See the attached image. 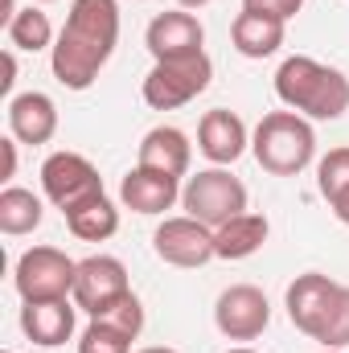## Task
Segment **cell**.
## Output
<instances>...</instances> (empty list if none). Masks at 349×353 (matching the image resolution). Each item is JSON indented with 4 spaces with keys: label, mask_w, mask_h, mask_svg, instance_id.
<instances>
[{
    "label": "cell",
    "mask_w": 349,
    "mask_h": 353,
    "mask_svg": "<svg viewBox=\"0 0 349 353\" xmlns=\"http://www.w3.org/2000/svg\"><path fill=\"white\" fill-rule=\"evenodd\" d=\"M119 46V0H70L50 50V70L66 90H90Z\"/></svg>",
    "instance_id": "obj_1"
},
{
    "label": "cell",
    "mask_w": 349,
    "mask_h": 353,
    "mask_svg": "<svg viewBox=\"0 0 349 353\" xmlns=\"http://www.w3.org/2000/svg\"><path fill=\"white\" fill-rule=\"evenodd\" d=\"M283 308L288 321L321 350H349V283H337L321 271H304L288 283Z\"/></svg>",
    "instance_id": "obj_2"
},
{
    "label": "cell",
    "mask_w": 349,
    "mask_h": 353,
    "mask_svg": "<svg viewBox=\"0 0 349 353\" xmlns=\"http://www.w3.org/2000/svg\"><path fill=\"white\" fill-rule=\"evenodd\" d=\"M275 94L304 119H341L349 111V79L308 54H292L275 70Z\"/></svg>",
    "instance_id": "obj_3"
},
{
    "label": "cell",
    "mask_w": 349,
    "mask_h": 353,
    "mask_svg": "<svg viewBox=\"0 0 349 353\" xmlns=\"http://www.w3.org/2000/svg\"><path fill=\"white\" fill-rule=\"evenodd\" d=\"M251 152L259 161L263 173L271 176H300L317 161V132L312 119L296 111H267L259 128L251 132Z\"/></svg>",
    "instance_id": "obj_4"
},
{
    "label": "cell",
    "mask_w": 349,
    "mask_h": 353,
    "mask_svg": "<svg viewBox=\"0 0 349 353\" xmlns=\"http://www.w3.org/2000/svg\"><path fill=\"white\" fill-rule=\"evenodd\" d=\"M181 210L197 222H206L210 230H218L222 222L247 214V185L230 169L214 165V169H201L197 176L185 181L181 189Z\"/></svg>",
    "instance_id": "obj_5"
},
{
    "label": "cell",
    "mask_w": 349,
    "mask_h": 353,
    "mask_svg": "<svg viewBox=\"0 0 349 353\" xmlns=\"http://www.w3.org/2000/svg\"><path fill=\"white\" fill-rule=\"evenodd\" d=\"M74 275L79 263L58 251V247H29L17 267H12V288L25 304H41V300H70L74 296Z\"/></svg>",
    "instance_id": "obj_6"
},
{
    "label": "cell",
    "mask_w": 349,
    "mask_h": 353,
    "mask_svg": "<svg viewBox=\"0 0 349 353\" xmlns=\"http://www.w3.org/2000/svg\"><path fill=\"white\" fill-rule=\"evenodd\" d=\"M41 193L62 210V218L66 214H74V210H83L90 201H99L107 189H103V176L99 169L90 165L83 152H50L46 161H41Z\"/></svg>",
    "instance_id": "obj_7"
},
{
    "label": "cell",
    "mask_w": 349,
    "mask_h": 353,
    "mask_svg": "<svg viewBox=\"0 0 349 353\" xmlns=\"http://www.w3.org/2000/svg\"><path fill=\"white\" fill-rule=\"evenodd\" d=\"M214 79V62L210 54L197 58H181V62H152V70L144 74V103L152 111H177L185 103H193Z\"/></svg>",
    "instance_id": "obj_8"
},
{
    "label": "cell",
    "mask_w": 349,
    "mask_h": 353,
    "mask_svg": "<svg viewBox=\"0 0 349 353\" xmlns=\"http://www.w3.org/2000/svg\"><path fill=\"white\" fill-rule=\"evenodd\" d=\"M152 251H157L161 263L185 267V271L206 267L210 259H218V251H214V230H210L206 222L189 218V214H181V218H165V222L157 226V234H152Z\"/></svg>",
    "instance_id": "obj_9"
},
{
    "label": "cell",
    "mask_w": 349,
    "mask_h": 353,
    "mask_svg": "<svg viewBox=\"0 0 349 353\" xmlns=\"http://www.w3.org/2000/svg\"><path fill=\"white\" fill-rule=\"evenodd\" d=\"M214 325L226 341H255L271 325V304L255 283H235L214 304Z\"/></svg>",
    "instance_id": "obj_10"
},
{
    "label": "cell",
    "mask_w": 349,
    "mask_h": 353,
    "mask_svg": "<svg viewBox=\"0 0 349 353\" xmlns=\"http://www.w3.org/2000/svg\"><path fill=\"white\" fill-rule=\"evenodd\" d=\"M144 46L152 54V62H181V58H197L206 54V29L189 8L173 12H157L144 29Z\"/></svg>",
    "instance_id": "obj_11"
},
{
    "label": "cell",
    "mask_w": 349,
    "mask_h": 353,
    "mask_svg": "<svg viewBox=\"0 0 349 353\" xmlns=\"http://www.w3.org/2000/svg\"><path fill=\"white\" fill-rule=\"evenodd\" d=\"M132 292V283H128V267L119 263L115 255H90L79 263V275H74V304H79V312H87V316H99V312H107L119 296H128Z\"/></svg>",
    "instance_id": "obj_12"
},
{
    "label": "cell",
    "mask_w": 349,
    "mask_h": 353,
    "mask_svg": "<svg viewBox=\"0 0 349 353\" xmlns=\"http://www.w3.org/2000/svg\"><path fill=\"white\" fill-rule=\"evenodd\" d=\"M247 148H251V132H247L243 115H235L226 107H214V111L201 115V123H197V152L210 165L230 169Z\"/></svg>",
    "instance_id": "obj_13"
},
{
    "label": "cell",
    "mask_w": 349,
    "mask_h": 353,
    "mask_svg": "<svg viewBox=\"0 0 349 353\" xmlns=\"http://www.w3.org/2000/svg\"><path fill=\"white\" fill-rule=\"evenodd\" d=\"M8 136L17 144H29V148H41L58 136V103L41 90H25V94H12L8 107Z\"/></svg>",
    "instance_id": "obj_14"
},
{
    "label": "cell",
    "mask_w": 349,
    "mask_h": 353,
    "mask_svg": "<svg viewBox=\"0 0 349 353\" xmlns=\"http://www.w3.org/2000/svg\"><path fill=\"white\" fill-rule=\"evenodd\" d=\"M119 201H123L132 214L157 218V214L173 210L177 201H181V176H169V173H161V169L136 165L132 173L119 181Z\"/></svg>",
    "instance_id": "obj_15"
},
{
    "label": "cell",
    "mask_w": 349,
    "mask_h": 353,
    "mask_svg": "<svg viewBox=\"0 0 349 353\" xmlns=\"http://www.w3.org/2000/svg\"><path fill=\"white\" fill-rule=\"evenodd\" d=\"M74 316H79V304L74 300H41V304H25L21 308V333L33 341V345H46V350H58L74 337Z\"/></svg>",
    "instance_id": "obj_16"
},
{
    "label": "cell",
    "mask_w": 349,
    "mask_h": 353,
    "mask_svg": "<svg viewBox=\"0 0 349 353\" xmlns=\"http://www.w3.org/2000/svg\"><path fill=\"white\" fill-rule=\"evenodd\" d=\"M189 161H193V144H189V136H185L181 128L161 123V128L144 132L136 165H144V169H161V173H169V176H185L189 173Z\"/></svg>",
    "instance_id": "obj_17"
},
{
    "label": "cell",
    "mask_w": 349,
    "mask_h": 353,
    "mask_svg": "<svg viewBox=\"0 0 349 353\" xmlns=\"http://www.w3.org/2000/svg\"><path fill=\"white\" fill-rule=\"evenodd\" d=\"M283 33H288V21L267 17V12H255V8H243V12L235 17V25H230V41H235V50H239L243 58H255V62L271 58V54H279Z\"/></svg>",
    "instance_id": "obj_18"
},
{
    "label": "cell",
    "mask_w": 349,
    "mask_h": 353,
    "mask_svg": "<svg viewBox=\"0 0 349 353\" xmlns=\"http://www.w3.org/2000/svg\"><path fill=\"white\" fill-rule=\"evenodd\" d=\"M267 234H271L267 218L247 210V214H239V218H230V222H222L214 230V251H218V259L239 263V259H251L255 251H263Z\"/></svg>",
    "instance_id": "obj_19"
},
{
    "label": "cell",
    "mask_w": 349,
    "mask_h": 353,
    "mask_svg": "<svg viewBox=\"0 0 349 353\" xmlns=\"http://www.w3.org/2000/svg\"><path fill=\"white\" fill-rule=\"evenodd\" d=\"M46 218V205L33 189H21V185H4L0 189V230L8 239H21V234H33Z\"/></svg>",
    "instance_id": "obj_20"
},
{
    "label": "cell",
    "mask_w": 349,
    "mask_h": 353,
    "mask_svg": "<svg viewBox=\"0 0 349 353\" xmlns=\"http://www.w3.org/2000/svg\"><path fill=\"white\" fill-rule=\"evenodd\" d=\"M317 189L329 201L333 218L349 226V148H329L317 161Z\"/></svg>",
    "instance_id": "obj_21"
},
{
    "label": "cell",
    "mask_w": 349,
    "mask_h": 353,
    "mask_svg": "<svg viewBox=\"0 0 349 353\" xmlns=\"http://www.w3.org/2000/svg\"><path fill=\"white\" fill-rule=\"evenodd\" d=\"M4 37H8L12 50H29V54H37V50H54V41H58L50 17L41 12V4H25V8H17V12L4 21Z\"/></svg>",
    "instance_id": "obj_22"
},
{
    "label": "cell",
    "mask_w": 349,
    "mask_h": 353,
    "mask_svg": "<svg viewBox=\"0 0 349 353\" xmlns=\"http://www.w3.org/2000/svg\"><path fill=\"white\" fill-rule=\"evenodd\" d=\"M66 226H70V234H74L79 243H107V239L119 230V210H115V201L103 193L99 201H90L83 210L66 214Z\"/></svg>",
    "instance_id": "obj_23"
},
{
    "label": "cell",
    "mask_w": 349,
    "mask_h": 353,
    "mask_svg": "<svg viewBox=\"0 0 349 353\" xmlns=\"http://www.w3.org/2000/svg\"><path fill=\"white\" fill-rule=\"evenodd\" d=\"M132 333L115 329L111 321H90L79 337V353H132Z\"/></svg>",
    "instance_id": "obj_24"
},
{
    "label": "cell",
    "mask_w": 349,
    "mask_h": 353,
    "mask_svg": "<svg viewBox=\"0 0 349 353\" xmlns=\"http://www.w3.org/2000/svg\"><path fill=\"white\" fill-rule=\"evenodd\" d=\"M90 321H111L115 329H123V333L140 337V333H144V304H140V296H136V292H128V296H119L107 312H99V316H90Z\"/></svg>",
    "instance_id": "obj_25"
},
{
    "label": "cell",
    "mask_w": 349,
    "mask_h": 353,
    "mask_svg": "<svg viewBox=\"0 0 349 353\" xmlns=\"http://www.w3.org/2000/svg\"><path fill=\"white\" fill-rule=\"evenodd\" d=\"M243 8H255V12H267V17H279V21H292L304 0H243Z\"/></svg>",
    "instance_id": "obj_26"
},
{
    "label": "cell",
    "mask_w": 349,
    "mask_h": 353,
    "mask_svg": "<svg viewBox=\"0 0 349 353\" xmlns=\"http://www.w3.org/2000/svg\"><path fill=\"white\" fill-rule=\"evenodd\" d=\"M0 152H4V173H0V181L8 185V181L17 176V140H12V136H4V140H0Z\"/></svg>",
    "instance_id": "obj_27"
},
{
    "label": "cell",
    "mask_w": 349,
    "mask_h": 353,
    "mask_svg": "<svg viewBox=\"0 0 349 353\" xmlns=\"http://www.w3.org/2000/svg\"><path fill=\"white\" fill-rule=\"evenodd\" d=\"M12 83H17V50L8 46V50H4V79H0V90H4L8 99H12Z\"/></svg>",
    "instance_id": "obj_28"
},
{
    "label": "cell",
    "mask_w": 349,
    "mask_h": 353,
    "mask_svg": "<svg viewBox=\"0 0 349 353\" xmlns=\"http://www.w3.org/2000/svg\"><path fill=\"white\" fill-rule=\"evenodd\" d=\"M206 4H210V0H177V8H189V12H193V8H206Z\"/></svg>",
    "instance_id": "obj_29"
},
{
    "label": "cell",
    "mask_w": 349,
    "mask_h": 353,
    "mask_svg": "<svg viewBox=\"0 0 349 353\" xmlns=\"http://www.w3.org/2000/svg\"><path fill=\"white\" fill-rule=\"evenodd\" d=\"M136 353H177L173 345H148V350H136Z\"/></svg>",
    "instance_id": "obj_30"
},
{
    "label": "cell",
    "mask_w": 349,
    "mask_h": 353,
    "mask_svg": "<svg viewBox=\"0 0 349 353\" xmlns=\"http://www.w3.org/2000/svg\"><path fill=\"white\" fill-rule=\"evenodd\" d=\"M226 353H259V350H247V345H239V350H226Z\"/></svg>",
    "instance_id": "obj_31"
},
{
    "label": "cell",
    "mask_w": 349,
    "mask_h": 353,
    "mask_svg": "<svg viewBox=\"0 0 349 353\" xmlns=\"http://www.w3.org/2000/svg\"><path fill=\"white\" fill-rule=\"evenodd\" d=\"M29 4H54V0H29Z\"/></svg>",
    "instance_id": "obj_32"
},
{
    "label": "cell",
    "mask_w": 349,
    "mask_h": 353,
    "mask_svg": "<svg viewBox=\"0 0 349 353\" xmlns=\"http://www.w3.org/2000/svg\"><path fill=\"white\" fill-rule=\"evenodd\" d=\"M321 353H346V350H321Z\"/></svg>",
    "instance_id": "obj_33"
},
{
    "label": "cell",
    "mask_w": 349,
    "mask_h": 353,
    "mask_svg": "<svg viewBox=\"0 0 349 353\" xmlns=\"http://www.w3.org/2000/svg\"><path fill=\"white\" fill-rule=\"evenodd\" d=\"M132 4H144V0H132Z\"/></svg>",
    "instance_id": "obj_34"
},
{
    "label": "cell",
    "mask_w": 349,
    "mask_h": 353,
    "mask_svg": "<svg viewBox=\"0 0 349 353\" xmlns=\"http://www.w3.org/2000/svg\"><path fill=\"white\" fill-rule=\"evenodd\" d=\"M4 353H12V350H4Z\"/></svg>",
    "instance_id": "obj_35"
}]
</instances>
